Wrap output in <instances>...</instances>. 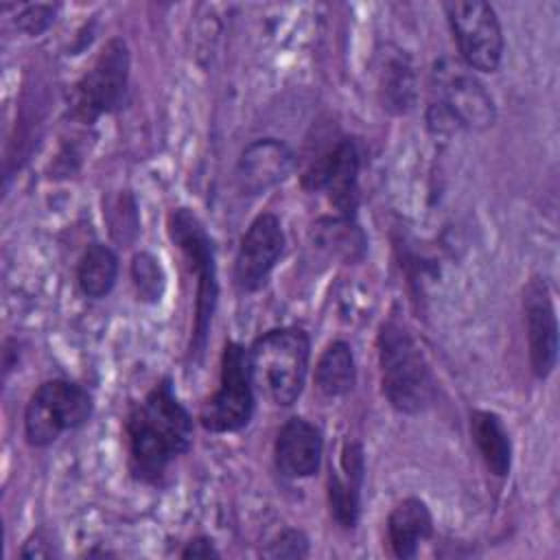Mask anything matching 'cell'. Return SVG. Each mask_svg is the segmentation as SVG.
I'll return each instance as SVG.
<instances>
[{
  "label": "cell",
  "mask_w": 560,
  "mask_h": 560,
  "mask_svg": "<svg viewBox=\"0 0 560 560\" xmlns=\"http://www.w3.org/2000/svg\"><path fill=\"white\" fill-rule=\"evenodd\" d=\"M129 470L144 483H158L173 459L192 444V418L173 392L171 378L155 383L125 422Z\"/></svg>",
  "instance_id": "obj_1"
},
{
  "label": "cell",
  "mask_w": 560,
  "mask_h": 560,
  "mask_svg": "<svg viewBox=\"0 0 560 560\" xmlns=\"http://www.w3.org/2000/svg\"><path fill=\"white\" fill-rule=\"evenodd\" d=\"M378 365L383 394L396 411L416 416L433 402V372L407 326L394 317L378 330Z\"/></svg>",
  "instance_id": "obj_2"
},
{
  "label": "cell",
  "mask_w": 560,
  "mask_h": 560,
  "mask_svg": "<svg viewBox=\"0 0 560 560\" xmlns=\"http://www.w3.org/2000/svg\"><path fill=\"white\" fill-rule=\"evenodd\" d=\"M433 101L427 122L433 133H453L455 129L483 131L494 125L497 107L486 85L462 61L442 57L431 70Z\"/></svg>",
  "instance_id": "obj_3"
},
{
  "label": "cell",
  "mask_w": 560,
  "mask_h": 560,
  "mask_svg": "<svg viewBox=\"0 0 560 560\" xmlns=\"http://www.w3.org/2000/svg\"><path fill=\"white\" fill-rule=\"evenodd\" d=\"M168 236L173 245L182 252L186 267L197 278L195 289V322L188 343V363H199L208 343L212 317L219 302V280H217V258L214 245L208 236L201 219L190 208H177L166 221Z\"/></svg>",
  "instance_id": "obj_4"
},
{
  "label": "cell",
  "mask_w": 560,
  "mask_h": 560,
  "mask_svg": "<svg viewBox=\"0 0 560 560\" xmlns=\"http://www.w3.org/2000/svg\"><path fill=\"white\" fill-rule=\"evenodd\" d=\"M311 341L302 328H273L247 350L254 389L273 405H293L306 383Z\"/></svg>",
  "instance_id": "obj_5"
},
{
  "label": "cell",
  "mask_w": 560,
  "mask_h": 560,
  "mask_svg": "<svg viewBox=\"0 0 560 560\" xmlns=\"http://www.w3.org/2000/svg\"><path fill=\"white\" fill-rule=\"evenodd\" d=\"M90 392L66 378L44 381L24 409V435L35 448L52 444L63 431L79 429L92 418Z\"/></svg>",
  "instance_id": "obj_6"
},
{
  "label": "cell",
  "mask_w": 560,
  "mask_h": 560,
  "mask_svg": "<svg viewBox=\"0 0 560 560\" xmlns=\"http://www.w3.org/2000/svg\"><path fill=\"white\" fill-rule=\"evenodd\" d=\"M129 66L125 39L112 37L70 92L72 118L83 125H94L103 114L120 109L129 90Z\"/></svg>",
  "instance_id": "obj_7"
},
{
  "label": "cell",
  "mask_w": 560,
  "mask_h": 560,
  "mask_svg": "<svg viewBox=\"0 0 560 560\" xmlns=\"http://www.w3.org/2000/svg\"><path fill=\"white\" fill-rule=\"evenodd\" d=\"M254 416V381L249 372L247 350L228 341L221 352L219 387L203 402L199 422L210 433H234L249 424Z\"/></svg>",
  "instance_id": "obj_8"
},
{
  "label": "cell",
  "mask_w": 560,
  "mask_h": 560,
  "mask_svg": "<svg viewBox=\"0 0 560 560\" xmlns=\"http://www.w3.org/2000/svg\"><path fill=\"white\" fill-rule=\"evenodd\" d=\"M442 9L462 63L477 72H494L503 57V31L494 7L481 0H453Z\"/></svg>",
  "instance_id": "obj_9"
},
{
  "label": "cell",
  "mask_w": 560,
  "mask_h": 560,
  "mask_svg": "<svg viewBox=\"0 0 560 560\" xmlns=\"http://www.w3.org/2000/svg\"><path fill=\"white\" fill-rule=\"evenodd\" d=\"M361 155L352 138H341L335 147L317 155L302 175L306 190H324L337 214L354 217L359 206Z\"/></svg>",
  "instance_id": "obj_10"
},
{
  "label": "cell",
  "mask_w": 560,
  "mask_h": 560,
  "mask_svg": "<svg viewBox=\"0 0 560 560\" xmlns=\"http://www.w3.org/2000/svg\"><path fill=\"white\" fill-rule=\"evenodd\" d=\"M284 249L280 219L271 212L258 214L241 236L234 258V282L241 291L252 293L265 287Z\"/></svg>",
  "instance_id": "obj_11"
},
{
  "label": "cell",
  "mask_w": 560,
  "mask_h": 560,
  "mask_svg": "<svg viewBox=\"0 0 560 560\" xmlns=\"http://www.w3.org/2000/svg\"><path fill=\"white\" fill-rule=\"evenodd\" d=\"M523 313L529 348V365L536 378L545 381L558 359V319L551 291L545 278L534 276L523 289Z\"/></svg>",
  "instance_id": "obj_12"
},
{
  "label": "cell",
  "mask_w": 560,
  "mask_h": 560,
  "mask_svg": "<svg viewBox=\"0 0 560 560\" xmlns=\"http://www.w3.org/2000/svg\"><path fill=\"white\" fill-rule=\"evenodd\" d=\"M295 166L293 151L278 138L249 142L236 164V184L243 195H260L284 182Z\"/></svg>",
  "instance_id": "obj_13"
},
{
  "label": "cell",
  "mask_w": 560,
  "mask_h": 560,
  "mask_svg": "<svg viewBox=\"0 0 560 560\" xmlns=\"http://www.w3.org/2000/svg\"><path fill=\"white\" fill-rule=\"evenodd\" d=\"M322 457H324V438L313 422L295 416L280 427L273 444V459H276V468L284 477H291V479L313 477L322 466Z\"/></svg>",
  "instance_id": "obj_14"
},
{
  "label": "cell",
  "mask_w": 560,
  "mask_h": 560,
  "mask_svg": "<svg viewBox=\"0 0 560 560\" xmlns=\"http://www.w3.org/2000/svg\"><path fill=\"white\" fill-rule=\"evenodd\" d=\"M343 475L330 468L328 475V505L330 516L341 529H354L361 512V483L365 472L363 446L359 442H346L341 451Z\"/></svg>",
  "instance_id": "obj_15"
},
{
  "label": "cell",
  "mask_w": 560,
  "mask_h": 560,
  "mask_svg": "<svg viewBox=\"0 0 560 560\" xmlns=\"http://www.w3.org/2000/svg\"><path fill=\"white\" fill-rule=\"evenodd\" d=\"M418 96V79L413 59L400 50L392 48L383 52L378 66V98L381 107L394 116H402L413 109Z\"/></svg>",
  "instance_id": "obj_16"
},
{
  "label": "cell",
  "mask_w": 560,
  "mask_h": 560,
  "mask_svg": "<svg viewBox=\"0 0 560 560\" xmlns=\"http://www.w3.org/2000/svg\"><path fill=\"white\" fill-rule=\"evenodd\" d=\"M433 532V516L429 505L418 497L402 499L387 518V540L392 553L400 560L416 558L418 547Z\"/></svg>",
  "instance_id": "obj_17"
},
{
  "label": "cell",
  "mask_w": 560,
  "mask_h": 560,
  "mask_svg": "<svg viewBox=\"0 0 560 560\" xmlns=\"http://www.w3.org/2000/svg\"><path fill=\"white\" fill-rule=\"evenodd\" d=\"M313 245L343 262H359L368 252V238L354 217H322L311 228Z\"/></svg>",
  "instance_id": "obj_18"
},
{
  "label": "cell",
  "mask_w": 560,
  "mask_h": 560,
  "mask_svg": "<svg viewBox=\"0 0 560 560\" xmlns=\"http://www.w3.org/2000/svg\"><path fill=\"white\" fill-rule=\"evenodd\" d=\"M470 435L494 477H505L512 466V440L503 420L488 409H475L470 413Z\"/></svg>",
  "instance_id": "obj_19"
},
{
  "label": "cell",
  "mask_w": 560,
  "mask_h": 560,
  "mask_svg": "<svg viewBox=\"0 0 560 560\" xmlns=\"http://www.w3.org/2000/svg\"><path fill=\"white\" fill-rule=\"evenodd\" d=\"M118 278V256L109 245L92 243L79 258L77 265V284L83 295L101 300L109 295Z\"/></svg>",
  "instance_id": "obj_20"
},
{
  "label": "cell",
  "mask_w": 560,
  "mask_h": 560,
  "mask_svg": "<svg viewBox=\"0 0 560 560\" xmlns=\"http://www.w3.org/2000/svg\"><path fill=\"white\" fill-rule=\"evenodd\" d=\"M357 383V365L352 348L346 341H332L315 365V385L328 398H339L352 392Z\"/></svg>",
  "instance_id": "obj_21"
},
{
  "label": "cell",
  "mask_w": 560,
  "mask_h": 560,
  "mask_svg": "<svg viewBox=\"0 0 560 560\" xmlns=\"http://www.w3.org/2000/svg\"><path fill=\"white\" fill-rule=\"evenodd\" d=\"M131 280L142 302L155 304L166 289V276L160 260L151 252H138L131 260Z\"/></svg>",
  "instance_id": "obj_22"
},
{
  "label": "cell",
  "mask_w": 560,
  "mask_h": 560,
  "mask_svg": "<svg viewBox=\"0 0 560 560\" xmlns=\"http://www.w3.org/2000/svg\"><path fill=\"white\" fill-rule=\"evenodd\" d=\"M260 553L265 558H304L308 556V538L302 529L287 527Z\"/></svg>",
  "instance_id": "obj_23"
},
{
  "label": "cell",
  "mask_w": 560,
  "mask_h": 560,
  "mask_svg": "<svg viewBox=\"0 0 560 560\" xmlns=\"http://www.w3.org/2000/svg\"><path fill=\"white\" fill-rule=\"evenodd\" d=\"M55 15H57V7L52 4H28L24 7L22 13H18L15 26L26 35L37 37L44 31H48V26L55 22Z\"/></svg>",
  "instance_id": "obj_24"
},
{
  "label": "cell",
  "mask_w": 560,
  "mask_h": 560,
  "mask_svg": "<svg viewBox=\"0 0 560 560\" xmlns=\"http://www.w3.org/2000/svg\"><path fill=\"white\" fill-rule=\"evenodd\" d=\"M182 558H219V549L214 547V540L208 536H195L186 542V547L179 553Z\"/></svg>",
  "instance_id": "obj_25"
}]
</instances>
